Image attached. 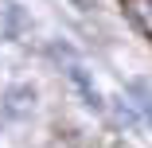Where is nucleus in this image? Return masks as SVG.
Returning <instances> with one entry per match:
<instances>
[{
  "label": "nucleus",
  "mask_w": 152,
  "mask_h": 148,
  "mask_svg": "<svg viewBox=\"0 0 152 148\" xmlns=\"http://www.w3.org/2000/svg\"><path fill=\"white\" fill-rule=\"evenodd\" d=\"M66 74H70V82H74V90H78V94L86 98V105H90V109H102V94H98V86L90 82V74H86V70H82L78 63H74V66H70Z\"/></svg>",
  "instance_id": "obj_3"
},
{
  "label": "nucleus",
  "mask_w": 152,
  "mask_h": 148,
  "mask_svg": "<svg viewBox=\"0 0 152 148\" xmlns=\"http://www.w3.org/2000/svg\"><path fill=\"white\" fill-rule=\"evenodd\" d=\"M129 105L152 125V86L148 82H129Z\"/></svg>",
  "instance_id": "obj_4"
},
{
  "label": "nucleus",
  "mask_w": 152,
  "mask_h": 148,
  "mask_svg": "<svg viewBox=\"0 0 152 148\" xmlns=\"http://www.w3.org/2000/svg\"><path fill=\"white\" fill-rule=\"evenodd\" d=\"M0 113L8 117V121H23V117L35 113V90L31 86H8L4 94H0Z\"/></svg>",
  "instance_id": "obj_1"
},
{
  "label": "nucleus",
  "mask_w": 152,
  "mask_h": 148,
  "mask_svg": "<svg viewBox=\"0 0 152 148\" xmlns=\"http://www.w3.org/2000/svg\"><path fill=\"white\" fill-rule=\"evenodd\" d=\"M70 4H74V8H82V12H86V8H90V0H70Z\"/></svg>",
  "instance_id": "obj_6"
},
{
  "label": "nucleus",
  "mask_w": 152,
  "mask_h": 148,
  "mask_svg": "<svg viewBox=\"0 0 152 148\" xmlns=\"http://www.w3.org/2000/svg\"><path fill=\"white\" fill-rule=\"evenodd\" d=\"M125 8H129V16L140 31L152 35V0H125Z\"/></svg>",
  "instance_id": "obj_5"
},
{
  "label": "nucleus",
  "mask_w": 152,
  "mask_h": 148,
  "mask_svg": "<svg viewBox=\"0 0 152 148\" xmlns=\"http://www.w3.org/2000/svg\"><path fill=\"white\" fill-rule=\"evenodd\" d=\"M27 31H31V16L16 0H0V39H20Z\"/></svg>",
  "instance_id": "obj_2"
}]
</instances>
